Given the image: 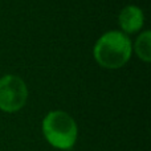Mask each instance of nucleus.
<instances>
[{"instance_id": "nucleus-1", "label": "nucleus", "mask_w": 151, "mask_h": 151, "mask_svg": "<svg viewBox=\"0 0 151 151\" xmlns=\"http://www.w3.org/2000/svg\"><path fill=\"white\" fill-rule=\"evenodd\" d=\"M133 44L121 31H109L96 41L93 57L105 69H119L130 61Z\"/></svg>"}, {"instance_id": "nucleus-3", "label": "nucleus", "mask_w": 151, "mask_h": 151, "mask_svg": "<svg viewBox=\"0 0 151 151\" xmlns=\"http://www.w3.org/2000/svg\"><path fill=\"white\" fill-rule=\"evenodd\" d=\"M28 86L23 78L7 74L0 78V110L16 113L21 110L28 99Z\"/></svg>"}, {"instance_id": "nucleus-5", "label": "nucleus", "mask_w": 151, "mask_h": 151, "mask_svg": "<svg viewBox=\"0 0 151 151\" xmlns=\"http://www.w3.org/2000/svg\"><path fill=\"white\" fill-rule=\"evenodd\" d=\"M133 52L141 58V61L149 64L151 61V32L143 31L138 37H137L135 42L133 45Z\"/></svg>"}, {"instance_id": "nucleus-2", "label": "nucleus", "mask_w": 151, "mask_h": 151, "mask_svg": "<svg viewBox=\"0 0 151 151\" xmlns=\"http://www.w3.org/2000/svg\"><path fill=\"white\" fill-rule=\"evenodd\" d=\"M41 130L47 142L55 149L70 150L77 142V123L64 110H52L48 113L42 119Z\"/></svg>"}, {"instance_id": "nucleus-4", "label": "nucleus", "mask_w": 151, "mask_h": 151, "mask_svg": "<svg viewBox=\"0 0 151 151\" xmlns=\"http://www.w3.org/2000/svg\"><path fill=\"white\" fill-rule=\"evenodd\" d=\"M118 24H119L122 33L133 35L142 29L145 24L143 11L138 5H126L118 15Z\"/></svg>"}]
</instances>
